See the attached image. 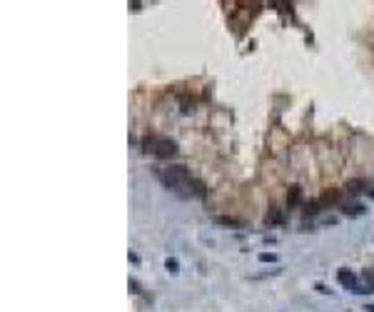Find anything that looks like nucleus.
I'll return each instance as SVG.
<instances>
[{"instance_id": "nucleus-1", "label": "nucleus", "mask_w": 374, "mask_h": 312, "mask_svg": "<svg viewBox=\"0 0 374 312\" xmlns=\"http://www.w3.org/2000/svg\"><path fill=\"white\" fill-rule=\"evenodd\" d=\"M157 175H160V180H162L170 190L182 192V195H192L190 187L197 185V182H192L190 170H187L185 165H170V168H165V170H157Z\"/></svg>"}, {"instance_id": "nucleus-2", "label": "nucleus", "mask_w": 374, "mask_h": 312, "mask_svg": "<svg viewBox=\"0 0 374 312\" xmlns=\"http://www.w3.org/2000/svg\"><path fill=\"white\" fill-rule=\"evenodd\" d=\"M142 152H150L160 160H170L172 155H177V142L172 138H165V135H145Z\"/></svg>"}, {"instance_id": "nucleus-3", "label": "nucleus", "mask_w": 374, "mask_h": 312, "mask_svg": "<svg viewBox=\"0 0 374 312\" xmlns=\"http://www.w3.org/2000/svg\"><path fill=\"white\" fill-rule=\"evenodd\" d=\"M340 200H342V190H324L319 198V205L327 208V205H337Z\"/></svg>"}, {"instance_id": "nucleus-4", "label": "nucleus", "mask_w": 374, "mask_h": 312, "mask_svg": "<svg viewBox=\"0 0 374 312\" xmlns=\"http://www.w3.org/2000/svg\"><path fill=\"white\" fill-rule=\"evenodd\" d=\"M302 203V187L299 185H289V192H287V208H297Z\"/></svg>"}, {"instance_id": "nucleus-5", "label": "nucleus", "mask_w": 374, "mask_h": 312, "mask_svg": "<svg viewBox=\"0 0 374 312\" xmlns=\"http://www.w3.org/2000/svg\"><path fill=\"white\" fill-rule=\"evenodd\" d=\"M284 220H287L284 210H280V208H270V212H267V222H270V225H282Z\"/></svg>"}, {"instance_id": "nucleus-6", "label": "nucleus", "mask_w": 374, "mask_h": 312, "mask_svg": "<svg viewBox=\"0 0 374 312\" xmlns=\"http://www.w3.org/2000/svg\"><path fill=\"white\" fill-rule=\"evenodd\" d=\"M340 282H342L344 287H352V290L357 287V277L352 275L349 270H340Z\"/></svg>"}, {"instance_id": "nucleus-7", "label": "nucleus", "mask_w": 374, "mask_h": 312, "mask_svg": "<svg viewBox=\"0 0 374 312\" xmlns=\"http://www.w3.org/2000/svg\"><path fill=\"white\" fill-rule=\"evenodd\" d=\"M215 222H217V225H230V227H240V225H242V220H237V217H227V215L215 217Z\"/></svg>"}, {"instance_id": "nucleus-8", "label": "nucleus", "mask_w": 374, "mask_h": 312, "mask_svg": "<svg viewBox=\"0 0 374 312\" xmlns=\"http://www.w3.org/2000/svg\"><path fill=\"white\" fill-rule=\"evenodd\" d=\"M319 208H322V205H319V200H310V203H305V205H302V212H305V215H317V212H319Z\"/></svg>"}, {"instance_id": "nucleus-9", "label": "nucleus", "mask_w": 374, "mask_h": 312, "mask_svg": "<svg viewBox=\"0 0 374 312\" xmlns=\"http://www.w3.org/2000/svg\"><path fill=\"white\" fill-rule=\"evenodd\" d=\"M364 185H367L364 180H349V182H347V192H349V195H357V192H362Z\"/></svg>"}, {"instance_id": "nucleus-10", "label": "nucleus", "mask_w": 374, "mask_h": 312, "mask_svg": "<svg viewBox=\"0 0 374 312\" xmlns=\"http://www.w3.org/2000/svg\"><path fill=\"white\" fill-rule=\"evenodd\" d=\"M364 210H367V208L357 203V205H347L342 212H344V215H352V217H357V215H364Z\"/></svg>"}, {"instance_id": "nucleus-11", "label": "nucleus", "mask_w": 374, "mask_h": 312, "mask_svg": "<svg viewBox=\"0 0 374 312\" xmlns=\"http://www.w3.org/2000/svg\"><path fill=\"white\" fill-rule=\"evenodd\" d=\"M165 267H167V272H172V275H175V272H177V267H180V265H177V260H175V257H167V262H165Z\"/></svg>"}, {"instance_id": "nucleus-12", "label": "nucleus", "mask_w": 374, "mask_h": 312, "mask_svg": "<svg viewBox=\"0 0 374 312\" xmlns=\"http://www.w3.org/2000/svg\"><path fill=\"white\" fill-rule=\"evenodd\" d=\"M364 285H369V287H374V267L364 272Z\"/></svg>"}, {"instance_id": "nucleus-13", "label": "nucleus", "mask_w": 374, "mask_h": 312, "mask_svg": "<svg viewBox=\"0 0 374 312\" xmlns=\"http://www.w3.org/2000/svg\"><path fill=\"white\" fill-rule=\"evenodd\" d=\"M259 262H277V255H272V252H262V255H259Z\"/></svg>"}, {"instance_id": "nucleus-14", "label": "nucleus", "mask_w": 374, "mask_h": 312, "mask_svg": "<svg viewBox=\"0 0 374 312\" xmlns=\"http://www.w3.org/2000/svg\"><path fill=\"white\" fill-rule=\"evenodd\" d=\"M130 290H132L135 295H140V292H142V290H140V282H137V280H130Z\"/></svg>"}, {"instance_id": "nucleus-15", "label": "nucleus", "mask_w": 374, "mask_h": 312, "mask_svg": "<svg viewBox=\"0 0 374 312\" xmlns=\"http://www.w3.org/2000/svg\"><path fill=\"white\" fill-rule=\"evenodd\" d=\"M367 310H369V312H374V305H369V307H367Z\"/></svg>"}]
</instances>
